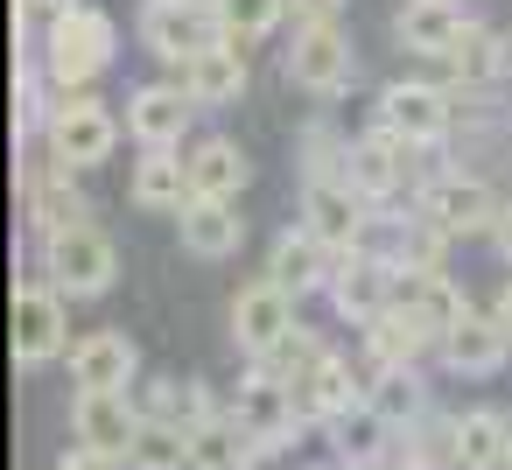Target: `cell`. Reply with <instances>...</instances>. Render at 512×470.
<instances>
[{
  "mask_svg": "<svg viewBox=\"0 0 512 470\" xmlns=\"http://www.w3.org/2000/svg\"><path fill=\"white\" fill-rule=\"evenodd\" d=\"M15 197H22V218L36 225V239L92 218V204H85V190H78V169H64V162H50V155H29V162L15 169Z\"/></svg>",
  "mask_w": 512,
  "mask_h": 470,
  "instance_id": "30bf717a",
  "label": "cell"
},
{
  "mask_svg": "<svg viewBox=\"0 0 512 470\" xmlns=\"http://www.w3.org/2000/svg\"><path fill=\"white\" fill-rule=\"evenodd\" d=\"M393 309H407L435 344L463 323V309H470V295L449 281V267H435V274H393Z\"/></svg>",
  "mask_w": 512,
  "mask_h": 470,
  "instance_id": "7402d4cb",
  "label": "cell"
},
{
  "mask_svg": "<svg viewBox=\"0 0 512 470\" xmlns=\"http://www.w3.org/2000/svg\"><path fill=\"white\" fill-rule=\"evenodd\" d=\"M456 470H512V414L498 407L456 414Z\"/></svg>",
  "mask_w": 512,
  "mask_h": 470,
  "instance_id": "f1b7e54d",
  "label": "cell"
},
{
  "mask_svg": "<svg viewBox=\"0 0 512 470\" xmlns=\"http://www.w3.org/2000/svg\"><path fill=\"white\" fill-rule=\"evenodd\" d=\"M134 470H190V435L148 421V435H141V449H134Z\"/></svg>",
  "mask_w": 512,
  "mask_h": 470,
  "instance_id": "e575fe53",
  "label": "cell"
},
{
  "mask_svg": "<svg viewBox=\"0 0 512 470\" xmlns=\"http://www.w3.org/2000/svg\"><path fill=\"white\" fill-rule=\"evenodd\" d=\"M288 22V0H218V29H225V43H267L274 29Z\"/></svg>",
  "mask_w": 512,
  "mask_h": 470,
  "instance_id": "1f68e13d",
  "label": "cell"
},
{
  "mask_svg": "<svg viewBox=\"0 0 512 470\" xmlns=\"http://www.w3.org/2000/svg\"><path fill=\"white\" fill-rule=\"evenodd\" d=\"M183 162H190V197H232V204H239V190H246V176H253L246 148H239V141H225V134L190 141V148H183Z\"/></svg>",
  "mask_w": 512,
  "mask_h": 470,
  "instance_id": "83f0119b",
  "label": "cell"
},
{
  "mask_svg": "<svg viewBox=\"0 0 512 470\" xmlns=\"http://www.w3.org/2000/svg\"><path fill=\"white\" fill-rule=\"evenodd\" d=\"M323 435H330V456H337V463H386V456H400V442H407V428H393L372 400H351L344 414H330Z\"/></svg>",
  "mask_w": 512,
  "mask_h": 470,
  "instance_id": "d6986e66",
  "label": "cell"
},
{
  "mask_svg": "<svg viewBox=\"0 0 512 470\" xmlns=\"http://www.w3.org/2000/svg\"><path fill=\"white\" fill-rule=\"evenodd\" d=\"M302 176H351V141L337 127H302Z\"/></svg>",
  "mask_w": 512,
  "mask_h": 470,
  "instance_id": "836d02e7",
  "label": "cell"
},
{
  "mask_svg": "<svg viewBox=\"0 0 512 470\" xmlns=\"http://www.w3.org/2000/svg\"><path fill=\"white\" fill-rule=\"evenodd\" d=\"M337 260L344 253H330L309 225H295V232H281L274 239V253H267V274L302 302V295H330V281H337Z\"/></svg>",
  "mask_w": 512,
  "mask_h": 470,
  "instance_id": "ac0fdd59",
  "label": "cell"
},
{
  "mask_svg": "<svg viewBox=\"0 0 512 470\" xmlns=\"http://www.w3.org/2000/svg\"><path fill=\"white\" fill-rule=\"evenodd\" d=\"M288 330H295V295H288L274 274H260V281H246V288L232 295V344H239L246 358H267Z\"/></svg>",
  "mask_w": 512,
  "mask_h": 470,
  "instance_id": "5bb4252c",
  "label": "cell"
},
{
  "mask_svg": "<svg viewBox=\"0 0 512 470\" xmlns=\"http://www.w3.org/2000/svg\"><path fill=\"white\" fill-rule=\"evenodd\" d=\"M134 29H141V50L155 64H169V71H183L197 50H211L225 36L218 29V8H204V0H141Z\"/></svg>",
  "mask_w": 512,
  "mask_h": 470,
  "instance_id": "52a82bcc",
  "label": "cell"
},
{
  "mask_svg": "<svg viewBox=\"0 0 512 470\" xmlns=\"http://www.w3.org/2000/svg\"><path fill=\"white\" fill-rule=\"evenodd\" d=\"M372 127H386V134H400L407 148H442L449 134H456V92L449 85H421V78H400V85H386L379 92V106H372Z\"/></svg>",
  "mask_w": 512,
  "mask_h": 470,
  "instance_id": "8992f818",
  "label": "cell"
},
{
  "mask_svg": "<svg viewBox=\"0 0 512 470\" xmlns=\"http://www.w3.org/2000/svg\"><path fill=\"white\" fill-rule=\"evenodd\" d=\"M57 470H134V463H120V456H106V449H85V442H78V449H64V456H57Z\"/></svg>",
  "mask_w": 512,
  "mask_h": 470,
  "instance_id": "d590c367",
  "label": "cell"
},
{
  "mask_svg": "<svg viewBox=\"0 0 512 470\" xmlns=\"http://www.w3.org/2000/svg\"><path fill=\"white\" fill-rule=\"evenodd\" d=\"M505 358H512V330L491 309H463V323L442 337V365L463 372V379H491Z\"/></svg>",
  "mask_w": 512,
  "mask_h": 470,
  "instance_id": "603a6c76",
  "label": "cell"
},
{
  "mask_svg": "<svg viewBox=\"0 0 512 470\" xmlns=\"http://www.w3.org/2000/svg\"><path fill=\"white\" fill-rule=\"evenodd\" d=\"M43 281L50 288H64L71 302H92V295H106L113 288V274H120V246L85 218V225H64V232H43Z\"/></svg>",
  "mask_w": 512,
  "mask_h": 470,
  "instance_id": "3957f363",
  "label": "cell"
},
{
  "mask_svg": "<svg viewBox=\"0 0 512 470\" xmlns=\"http://www.w3.org/2000/svg\"><path fill=\"white\" fill-rule=\"evenodd\" d=\"M351 400H365V365H351L344 351H330L316 372H302L295 379V407H302V421L309 428H323L330 414H344Z\"/></svg>",
  "mask_w": 512,
  "mask_h": 470,
  "instance_id": "484cf974",
  "label": "cell"
},
{
  "mask_svg": "<svg viewBox=\"0 0 512 470\" xmlns=\"http://www.w3.org/2000/svg\"><path fill=\"white\" fill-rule=\"evenodd\" d=\"M358 351H365V365H421L428 351H442L407 309H386V316H372L365 330H358Z\"/></svg>",
  "mask_w": 512,
  "mask_h": 470,
  "instance_id": "f546056e",
  "label": "cell"
},
{
  "mask_svg": "<svg viewBox=\"0 0 512 470\" xmlns=\"http://www.w3.org/2000/svg\"><path fill=\"white\" fill-rule=\"evenodd\" d=\"M498 204H505V197H498L484 176H463V169H442V176H428V183L414 190V211H428L449 239H491Z\"/></svg>",
  "mask_w": 512,
  "mask_h": 470,
  "instance_id": "9c48e42d",
  "label": "cell"
},
{
  "mask_svg": "<svg viewBox=\"0 0 512 470\" xmlns=\"http://www.w3.org/2000/svg\"><path fill=\"white\" fill-rule=\"evenodd\" d=\"M491 246H498V260H512V197L498 204V225H491Z\"/></svg>",
  "mask_w": 512,
  "mask_h": 470,
  "instance_id": "74e56055",
  "label": "cell"
},
{
  "mask_svg": "<svg viewBox=\"0 0 512 470\" xmlns=\"http://www.w3.org/2000/svg\"><path fill=\"white\" fill-rule=\"evenodd\" d=\"M204 8H218V0H204Z\"/></svg>",
  "mask_w": 512,
  "mask_h": 470,
  "instance_id": "60d3db41",
  "label": "cell"
},
{
  "mask_svg": "<svg viewBox=\"0 0 512 470\" xmlns=\"http://www.w3.org/2000/svg\"><path fill=\"white\" fill-rule=\"evenodd\" d=\"M414 155H421V148H407V141L386 134V127H372V134L351 141V183H358L372 204H393L400 190H421V183H414Z\"/></svg>",
  "mask_w": 512,
  "mask_h": 470,
  "instance_id": "9a60e30c",
  "label": "cell"
},
{
  "mask_svg": "<svg viewBox=\"0 0 512 470\" xmlns=\"http://www.w3.org/2000/svg\"><path fill=\"white\" fill-rule=\"evenodd\" d=\"M190 120H197V99L183 92V78H148L127 92V134L141 148H183Z\"/></svg>",
  "mask_w": 512,
  "mask_h": 470,
  "instance_id": "4fadbf2b",
  "label": "cell"
},
{
  "mask_svg": "<svg viewBox=\"0 0 512 470\" xmlns=\"http://www.w3.org/2000/svg\"><path fill=\"white\" fill-rule=\"evenodd\" d=\"M330 302H337V316H344L351 330H365L372 316L393 309V260H379V253H344V260H337V281H330Z\"/></svg>",
  "mask_w": 512,
  "mask_h": 470,
  "instance_id": "e0dca14e",
  "label": "cell"
},
{
  "mask_svg": "<svg viewBox=\"0 0 512 470\" xmlns=\"http://www.w3.org/2000/svg\"><path fill=\"white\" fill-rule=\"evenodd\" d=\"M393 470H435V463H421V456H407V449H400V456H393Z\"/></svg>",
  "mask_w": 512,
  "mask_h": 470,
  "instance_id": "ab89813d",
  "label": "cell"
},
{
  "mask_svg": "<svg viewBox=\"0 0 512 470\" xmlns=\"http://www.w3.org/2000/svg\"><path fill=\"white\" fill-rule=\"evenodd\" d=\"M8 344H15V365H22V372L64 358V351H71V295L50 288L43 274L22 281V288H15V316H8Z\"/></svg>",
  "mask_w": 512,
  "mask_h": 470,
  "instance_id": "277c9868",
  "label": "cell"
},
{
  "mask_svg": "<svg viewBox=\"0 0 512 470\" xmlns=\"http://www.w3.org/2000/svg\"><path fill=\"white\" fill-rule=\"evenodd\" d=\"M442 71H449V92H477V85H498L505 71H512V36H491L484 22H470L456 43H449V57H435Z\"/></svg>",
  "mask_w": 512,
  "mask_h": 470,
  "instance_id": "4316f807",
  "label": "cell"
},
{
  "mask_svg": "<svg viewBox=\"0 0 512 470\" xmlns=\"http://www.w3.org/2000/svg\"><path fill=\"white\" fill-rule=\"evenodd\" d=\"M225 414H232V421H239L267 456H281V449L295 442V428H309V421H302V407H295V386H281V379H274V372H260V365L239 379V400H232Z\"/></svg>",
  "mask_w": 512,
  "mask_h": 470,
  "instance_id": "8fae6325",
  "label": "cell"
},
{
  "mask_svg": "<svg viewBox=\"0 0 512 470\" xmlns=\"http://www.w3.org/2000/svg\"><path fill=\"white\" fill-rule=\"evenodd\" d=\"M134 372H141V351L127 330H92L71 344V386L78 393H134Z\"/></svg>",
  "mask_w": 512,
  "mask_h": 470,
  "instance_id": "2e32d148",
  "label": "cell"
},
{
  "mask_svg": "<svg viewBox=\"0 0 512 470\" xmlns=\"http://www.w3.org/2000/svg\"><path fill=\"white\" fill-rule=\"evenodd\" d=\"M127 197L141 211H155V218H183V204H190V162H183V148H141L134 169H127Z\"/></svg>",
  "mask_w": 512,
  "mask_h": 470,
  "instance_id": "44dd1931",
  "label": "cell"
},
{
  "mask_svg": "<svg viewBox=\"0 0 512 470\" xmlns=\"http://www.w3.org/2000/svg\"><path fill=\"white\" fill-rule=\"evenodd\" d=\"M36 57H43V78L57 92H92L120 57V22L106 8H92V0H64V8L43 22Z\"/></svg>",
  "mask_w": 512,
  "mask_h": 470,
  "instance_id": "6da1fadb",
  "label": "cell"
},
{
  "mask_svg": "<svg viewBox=\"0 0 512 470\" xmlns=\"http://www.w3.org/2000/svg\"><path fill=\"white\" fill-rule=\"evenodd\" d=\"M71 428H78L85 449H106V456L134 463V449L148 435V414H141L134 393H78L71 400Z\"/></svg>",
  "mask_w": 512,
  "mask_h": 470,
  "instance_id": "7c38bea8",
  "label": "cell"
},
{
  "mask_svg": "<svg viewBox=\"0 0 512 470\" xmlns=\"http://www.w3.org/2000/svg\"><path fill=\"white\" fill-rule=\"evenodd\" d=\"M491 316H498V323H505V330H512V281H505V295H498V302H491Z\"/></svg>",
  "mask_w": 512,
  "mask_h": 470,
  "instance_id": "f35d334b",
  "label": "cell"
},
{
  "mask_svg": "<svg viewBox=\"0 0 512 470\" xmlns=\"http://www.w3.org/2000/svg\"><path fill=\"white\" fill-rule=\"evenodd\" d=\"M176 232H183V253L190 260H232L239 239H246V218H239L232 197H190L183 218H176Z\"/></svg>",
  "mask_w": 512,
  "mask_h": 470,
  "instance_id": "d4e9b609",
  "label": "cell"
},
{
  "mask_svg": "<svg viewBox=\"0 0 512 470\" xmlns=\"http://www.w3.org/2000/svg\"><path fill=\"white\" fill-rule=\"evenodd\" d=\"M337 8H344V0H288L295 22H337Z\"/></svg>",
  "mask_w": 512,
  "mask_h": 470,
  "instance_id": "8d00e7d4",
  "label": "cell"
},
{
  "mask_svg": "<svg viewBox=\"0 0 512 470\" xmlns=\"http://www.w3.org/2000/svg\"><path fill=\"white\" fill-rule=\"evenodd\" d=\"M365 400L393 421V428H414L428 414V386H421V365H365Z\"/></svg>",
  "mask_w": 512,
  "mask_h": 470,
  "instance_id": "4dcf8cb0",
  "label": "cell"
},
{
  "mask_svg": "<svg viewBox=\"0 0 512 470\" xmlns=\"http://www.w3.org/2000/svg\"><path fill=\"white\" fill-rule=\"evenodd\" d=\"M120 134H127V120L99 99V92H57V106H50V120H43V155L50 162H64V169H106L113 162V148H120Z\"/></svg>",
  "mask_w": 512,
  "mask_h": 470,
  "instance_id": "7a4b0ae2",
  "label": "cell"
},
{
  "mask_svg": "<svg viewBox=\"0 0 512 470\" xmlns=\"http://www.w3.org/2000/svg\"><path fill=\"white\" fill-rule=\"evenodd\" d=\"M372 211H379V204H372L351 176H302V225H309L330 253H365Z\"/></svg>",
  "mask_w": 512,
  "mask_h": 470,
  "instance_id": "ba28073f",
  "label": "cell"
},
{
  "mask_svg": "<svg viewBox=\"0 0 512 470\" xmlns=\"http://www.w3.org/2000/svg\"><path fill=\"white\" fill-rule=\"evenodd\" d=\"M323 358H330V344H323L316 330H302V323H295V330H288L267 358H253V365H260V372H274L281 386H295V379H302V372H316Z\"/></svg>",
  "mask_w": 512,
  "mask_h": 470,
  "instance_id": "d6a6232c",
  "label": "cell"
},
{
  "mask_svg": "<svg viewBox=\"0 0 512 470\" xmlns=\"http://www.w3.org/2000/svg\"><path fill=\"white\" fill-rule=\"evenodd\" d=\"M470 29V8L463 0H400V15H393V43L407 57H449V43Z\"/></svg>",
  "mask_w": 512,
  "mask_h": 470,
  "instance_id": "ffe728a7",
  "label": "cell"
},
{
  "mask_svg": "<svg viewBox=\"0 0 512 470\" xmlns=\"http://www.w3.org/2000/svg\"><path fill=\"white\" fill-rule=\"evenodd\" d=\"M169 78H183V92L197 99V113H211V106H239V92H246V43H211V50H197L183 71H169Z\"/></svg>",
  "mask_w": 512,
  "mask_h": 470,
  "instance_id": "cb8c5ba5",
  "label": "cell"
},
{
  "mask_svg": "<svg viewBox=\"0 0 512 470\" xmlns=\"http://www.w3.org/2000/svg\"><path fill=\"white\" fill-rule=\"evenodd\" d=\"M281 71H288L295 92H309V99H337V92H351L358 57H351V36H344L337 22H295V43L281 50Z\"/></svg>",
  "mask_w": 512,
  "mask_h": 470,
  "instance_id": "5b68a950",
  "label": "cell"
}]
</instances>
